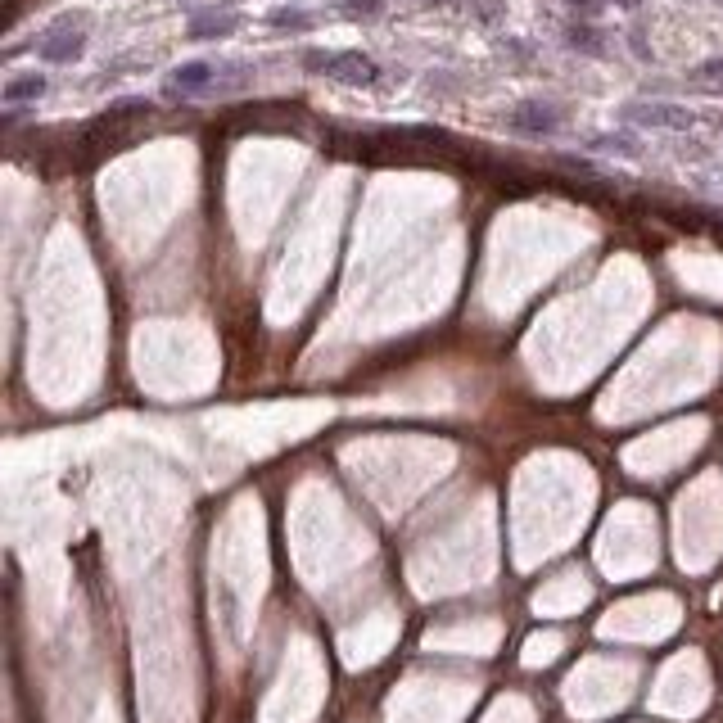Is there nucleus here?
I'll list each match as a JSON object with an SVG mask.
<instances>
[{
	"instance_id": "obj_1",
	"label": "nucleus",
	"mask_w": 723,
	"mask_h": 723,
	"mask_svg": "<svg viewBox=\"0 0 723 723\" xmlns=\"http://www.w3.org/2000/svg\"><path fill=\"white\" fill-rule=\"evenodd\" d=\"M303 68L308 73H326L335 82H348V86H371L380 77L376 59L357 55V50H339V55H326V50H308L303 55Z\"/></svg>"
},
{
	"instance_id": "obj_2",
	"label": "nucleus",
	"mask_w": 723,
	"mask_h": 723,
	"mask_svg": "<svg viewBox=\"0 0 723 723\" xmlns=\"http://www.w3.org/2000/svg\"><path fill=\"white\" fill-rule=\"evenodd\" d=\"M624 118L638 127H669V132H687L696 123L692 109H683V104H651V100L624 104Z\"/></svg>"
},
{
	"instance_id": "obj_3",
	"label": "nucleus",
	"mask_w": 723,
	"mask_h": 723,
	"mask_svg": "<svg viewBox=\"0 0 723 723\" xmlns=\"http://www.w3.org/2000/svg\"><path fill=\"white\" fill-rule=\"evenodd\" d=\"M507 123H511V132H520V136H547V132L561 127V109H556V104H543V100H525V104L511 109Z\"/></svg>"
},
{
	"instance_id": "obj_4",
	"label": "nucleus",
	"mask_w": 723,
	"mask_h": 723,
	"mask_svg": "<svg viewBox=\"0 0 723 723\" xmlns=\"http://www.w3.org/2000/svg\"><path fill=\"white\" fill-rule=\"evenodd\" d=\"M86 46V32L73 28V23H59L55 32H46V37L37 41V55L46 59V64H73L77 55H82Z\"/></svg>"
},
{
	"instance_id": "obj_5",
	"label": "nucleus",
	"mask_w": 723,
	"mask_h": 723,
	"mask_svg": "<svg viewBox=\"0 0 723 723\" xmlns=\"http://www.w3.org/2000/svg\"><path fill=\"white\" fill-rule=\"evenodd\" d=\"M213 77H217V68L208 64V59L181 64V68H172V77H168V95H172V100H177V95H199V91H208V86H213Z\"/></svg>"
},
{
	"instance_id": "obj_6",
	"label": "nucleus",
	"mask_w": 723,
	"mask_h": 723,
	"mask_svg": "<svg viewBox=\"0 0 723 723\" xmlns=\"http://www.w3.org/2000/svg\"><path fill=\"white\" fill-rule=\"evenodd\" d=\"M37 95H46V77L41 73H23L5 86V104H28V100H37Z\"/></svg>"
},
{
	"instance_id": "obj_7",
	"label": "nucleus",
	"mask_w": 723,
	"mask_h": 723,
	"mask_svg": "<svg viewBox=\"0 0 723 723\" xmlns=\"http://www.w3.org/2000/svg\"><path fill=\"white\" fill-rule=\"evenodd\" d=\"M565 41H570L574 50H583V55H601V50H606V37H601L597 28H588V23H570Z\"/></svg>"
},
{
	"instance_id": "obj_8",
	"label": "nucleus",
	"mask_w": 723,
	"mask_h": 723,
	"mask_svg": "<svg viewBox=\"0 0 723 723\" xmlns=\"http://www.w3.org/2000/svg\"><path fill=\"white\" fill-rule=\"evenodd\" d=\"M226 32H235V14H204L190 23V37H226Z\"/></svg>"
},
{
	"instance_id": "obj_9",
	"label": "nucleus",
	"mask_w": 723,
	"mask_h": 723,
	"mask_svg": "<svg viewBox=\"0 0 723 723\" xmlns=\"http://www.w3.org/2000/svg\"><path fill=\"white\" fill-rule=\"evenodd\" d=\"M267 23H272V28H290V32H303V28H312V14H303V10H276Z\"/></svg>"
},
{
	"instance_id": "obj_10",
	"label": "nucleus",
	"mask_w": 723,
	"mask_h": 723,
	"mask_svg": "<svg viewBox=\"0 0 723 723\" xmlns=\"http://www.w3.org/2000/svg\"><path fill=\"white\" fill-rule=\"evenodd\" d=\"M597 145H606V150H624V154H638V145H633L629 136H601Z\"/></svg>"
},
{
	"instance_id": "obj_11",
	"label": "nucleus",
	"mask_w": 723,
	"mask_h": 723,
	"mask_svg": "<svg viewBox=\"0 0 723 723\" xmlns=\"http://www.w3.org/2000/svg\"><path fill=\"white\" fill-rule=\"evenodd\" d=\"M348 10L353 14H380L385 10V0H348Z\"/></svg>"
},
{
	"instance_id": "obj_12",
	"label": "nucleus",
	"mask_w": 723,
	"mask_h": 723,
	"mask_svg": "<svg viewBox=\"0 0 723 723\" xmlns=\"http://www.w3.org/2000/svg\"><path fill=\"white\" fill-rule=\"evenodd\" d=\"M701 77H723V59H714V64L701 68Z\"/></svg>"
},
{
	"instance_id": "obj_13",
	"label": "nucleus",
	"mask_w": 723,
	"mask_h": 723,
	"mask_svg": "<svg viewBox=\"0 0 723 723\" xmlns=\"http://www.w3.org/2000/svg\"><path fill=\"white\" fill-rule=\"evenodd\" d=\"M565 5H574V10H588V14H592V10L601 5V0H565Z\"/></svg>"
},
{
	"instance_id": "obj_14",
	"label": "nucleus",
	"mask_w": 723,
	"mask_h": 723,
	"mask_svg": "<svg viewBox=\"0 0 723 723\" xmlns=\"http://www.w3.org/2000/svg\"><path fill=\"white\" fill-rule=\"evenodd\" d=\"M719 127H723V118H719Z\"/></svg>"
}]
</instances>
